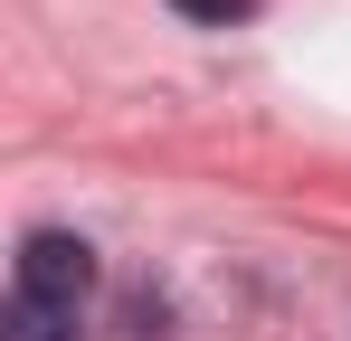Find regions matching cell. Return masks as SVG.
Here are the masks:
<instances>
[{"instance_id": "obj_3", "label": "cell", "mask_w": 351, "mask_h": 341, "mask_svg": "<svg viewBox=\"0 0 351 341\" xmlns=\"http://www.w3.org/2000/svg\"><path fill=\"white\" fill-rule=\"evenodd\" d=\"M180 19H209V29H228V19H247V10H256V0H171Z\"/></svg>"}, {"instance_id": "obj_2", "label": "cell", "mask_w": 351, "mask_h": 341, "mask_svg": "<svg viewBox=\"0 0 351 341\" xmlns=\"http://www.w3.org/2000/svg\"><path fill=\"white\" fill-rule=\"evenodd\" d=\"M0 341H86V332H76V313H58V303H29V294H10V313H0Z\"/></svg>"}, {"instance_id": "obj_1", "label": "cell", "mask_w": 351, "mask_h": 341, "mask_svg": "<svg viewBox=\"0 0 351 341\" xmlns=\"http://www.w3.org/2000/svg\"><path fill=\"white\" fill-rule=\"evenodd\" d=\"M19 294H29V303H58V313H86L95 247L66 237V227H29V237H19Z\"/></svg>"}]
</instances>
